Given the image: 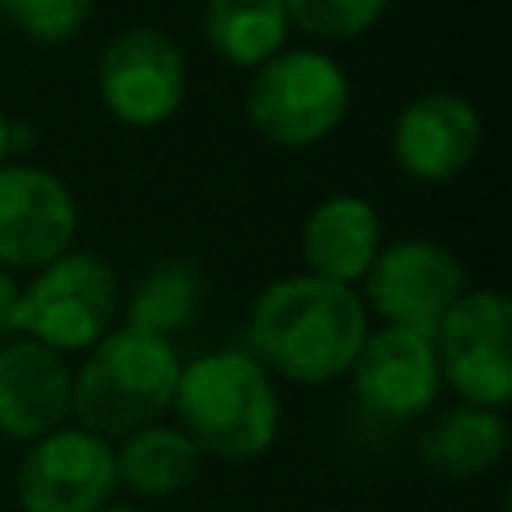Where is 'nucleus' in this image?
<instances>
[{
  "label": "nucleus",
  "mask_w": 512,
  "mask_h": 512,
  "mask_svg": "<svg viewBox=\"0 0 512 512\" xmlns=\"http://www.w3.org/2000/svg\"><path fill=\"white\" fill-rule=\"evenodd\" d=\"M172 408L200 452L236 464L264 456L280 432L272 372L248 352H208L180 368Z\"/></svg>",
  "instance_id": "f03ea898"
},
{
  "label": "nucleus",
  "mask_w": 512,
  "mask_h": 512,
  "mask_svg": "<svg viewBox=\"0 0 512 512\" xmlns=\"http://www.w3.org/2000/svg\"><path fill=\"white\" fill-rule=\"evenodd\" d=\"M392 0H284L288 20L320 40H348L380 24Z\"/></svg>",
  "instance_id": "6ab92c4d"
},
{
  "label": "nucleus",
  "mask_w": 512,
  "mask_h": 512,
  "mask_svg": "<svg viewBox=\"0 0 512 512\" xmlns=\"http://www.w3.org/2000/svg\"><path fill=\"white\" fill-rule=\"evenodd\" d=\"M300 252L312 276L352 284L364 280L368 264L380 252V216L360 196H328L320 200L300 232Z\"/></svg>",
  "instance_id": "4468645a"
},
{
  "label": "nucleus",
  "mask_w": 512,
  "mask_h": 512,
  "mask_svg": "<svg viewBox=\"0 0 512 512\" xmlns=\"http://www.w3.org/2000/svg\"><path fill=\"white\" fill-rule=\"evenodd\" d=\"M180 360L168 336H152L140 328L104 332L84 356L80 372H72V412L84 432L104 440L128 436L144 424H156L172 404Z\"/></svg>",
  "instance_id": "7ed1b4c3"
},
{
  "label": "nucleus",
  "mask_w": 512,
  "mask_h": 512,
  "mask_svg": "<svg viewBox=\"0 0 512 512\" xmlns=\"http://www.w3.org/2000/svg\"><path fill=\"white\" fill-rule=\"evenodd\" d=\"M440 380L464 404L504 408L512 396V304L496 288L460 292L432 332Z\"/></svg>",
  "instance_id": "423d86ee"
},
{
  "label": "nucleus",
  "mask_w": 512,
  "mask_h": 512,
  "mask_svg": "<svg viewBox=\"0 0 512 512\" xmlns=\"http://www.w3.org/2000/svg\"><path fill=\"white\" fill-rule=\"evenodd\" d=\"M120 312V280L92 252H64L36 268V280L16 296L12 328L56 352L92 348Z\"/></svg>",
  "instance_id": "39448f33"
},
{
  "label": "nucleus",
  "mask_w": 512,
  "mask_h": 512,
  "mask_svg": "<svg viewBox=\"0 0 512 512\" xmlns=\"http://www.w3.org/2000/svg\"><path fill=\"white\" fill-rule=\"evenodd\" d=\"M284 0H208L204 40L232 68H260L288 44Z\"/></svg>",
  "instance_id": "dca6fc26"
},
{
  "label": "nucleus",
  "mask_w": 512,
  "mask_h": 512,
  "mask_svg": "<svg viewBox=\"0 0 512 512\" xmlns=\"http://www.w3.org/2000/svg\"><path fill=\"white\" fill-rule=\"evenodd\" d=\"M72 416V368L64 352L16 336L0 348V432L8 440H40Z\"/></svg>",
  "instance_id": "ddd939ff"
},
{
  "label": "nucleus",
  "mask_w": 512,
  "mask_h": 512,
  "mask_svg": "<svg viewBox=\"0 0 512 512\" xmlns=\"http://www.w3.org/2000/svg\"><path fill=\"white\" fill-rule=\"evenodd\" d=\"M68 184L32 164H0V268H44L76 236Z\"/></svg>",
  "instance_id": "9d476101"
},
{
  "label": "nucleus",
  "mask_w": 512,
  "mask_h": 512,
  "mask_svg": "<svg viewBox=\"0 0 512 512\" xmlns=\"http://www.w3.org/2000/svg\"><path fill=\"white\" fill-rule=\"evenodd\" d=\"M0 16L40 44H64L88 24L92 0H0Z\"/></svg>",
  "instance_id": "aec40b11"
},
{
  "label": "nucleus",
  "mask_w": 512,
  "mask_h": 512,
  "mask_svg": "<svg viewBox=\"0 0 512 512\" xmlns=\"http://www.w3.org/2000/svg\"><path fill=\"white\" fill-rule=\"evenodd\" d=\"M248 336L268 372L296 384H324L352 368L368 336V308L352 284L312 272L280 276L256 296Z\"/></svg>",
  "instance_id": "f257e3e1"
},
{
  "label": "nucleus",
  "mask_w": 512,
  "mask_h": 512,
  "mask_svg": "<svg viewBox=\"0 0 512 512\" xmlns=\"http://www.w3.org/2000/svg\"><path fill=\"white\" fill-rule=\"evenodd\" d=\"M464 292L460 260L432 240H396L380 244L376 260L364 272L368 304L396 328L432 336L440 316Z\"/></svg>",
  "instance_id": "1a4fd4ad"
},
{
  "label": "nucleus",
  "mask_w": 512,
  "mask_h": 512,
  "mask_svg": "<svg viewBox=\"0 0 512 512\" xmlns=\"http://www.w3.org/2000/svg\"><path fill=\"white\" fill-rule=\"evenodd\" d=\"M204 300V276L188 260H164L156 264L128 300V328L168 336L184 328Z\"/></svg>",
  "instance_id": "a211bd4d"
},
{
  "label": "nucleus",
  "mask_w": 512,
  "mask_h": 512,
  "mask_svg": "<svg viewBox=\"0 0 512 512\" xmlns=\"http://www.w3.org/2000/svg\"><path fill=\"white\" fill-rule=\"evenodd\" d=\"M348 372H352L360 404L372 416L396 420V424L424 416L436 404L440 384H444L432 336H420L396 324L368 332Z\"/></svg>",
  "instance_id": "9b49d317"
},
{
  "label": "nucleus",
  "mask_w": 512,
  "mask_h": 512,
  "mask_svg": "<svg viewBox=\"0 0 512 512\" xmlns=\"http://www.w3.org/2000/svg\"><path fill=\"white\" fill-rule=\"evenodd\" d=\"M348 76L316 48H280L248 84V124L280 148H308L332 136L348 116Z\"/></svg>",
  "instance_id": "20e7f679"
},
{
  "label": "nucleus",
  "mask_w": 512,
  "mask_h": 512,
  "mask_svg": "<svg viewBox=\"0 0 512 512\" xmlns=\"http://www.w3.org/2000/svg\"><path fill=\"white\" fill-rule=\"evenodd\" d=\"M16 296H20L16 280L8 276V268H0V336L16 332V328H12V316H16Z\"/></svg>",
  "instance_id": "412c9836"
},
{
  "label": "nucleus",
  "mask_w": 512,
  "mask_h": 512,
  "mask_svg": "<svg viewBox=\"0 0 512 512\" xmlns=\"http://www.w3.org/2000/svg\"><path fill=\"white\" fill-rule=\"evenodd\" d=\"M484 140L480 112L456 92H428L400 108L392 124L396 168L424 184H444L460 176Z\"/></svg>",
  "instance_id": "f8f14e48"
},
{
  "label": "nucleus",
  "mask_w": 512,
  "mask_h": 512,
  "mask_svg": "<svg viewBox=\"0 0 512 512\" xmlns=\"http://www.w3.org/2000/svg\"><path fill=\"white\" fill-rule=\"evenodd\" d=\"M104 108L128 128H156L172 120L188 92V68L176 40L160 28L116 32L96 64Z\"/></svg>",
  "instance_id": "0eeeda50"
},
{
  "label": "nucleus",
  "mask_w": 512,
  "mask_h": 512,
  "mask_svg": "<svg viewBox=\"0 0 512 512\" xmlns=\"http://www.w3.org/2000/svg\"><path fill=\"white\" fill-rule=\"evenodd\" d=\"M112 492V444L84 428H56L32 440L16 468V500L24 512H100Z\"/></svg>",
  "instance_id": "6e6552de"
},
{
  "label": "nucleus",
  "mask_w": 512,
  "mask_h": 512,
  "mask_svg": "<svg viewBox=\"0 0 512 512\" xmlns=\"http://www.w3.org/2000/svg\"><path fill=\"white\" fill-rule=\"evenodd\" d=\"M508 448V420L500 408L460 404L440 412L420 436V460L440 480H476Z\"/></svg>",
  "instance_id": "2eb2a0df"
},
{
  "label": "nucleus",
  "mask_w": 512,
  "mask_h": 512,
  "mask_svg": "<svg viewBox=\"0 0 512 512\" xmlns=\"http://www.w3.org/2000/svg\"><path fill=\"white\" fill-rule=\"evenodd\" d=\"M100 512H136V508H100Z\"/></svg>",
  "instance_id": "5701e85b"
},
{
  "label": "nucleus",
  "mask_w": 512,
  "mask_h": 512,
  "mask_svg": "<svg viewBox=\"0 0 512 512\" xmlns=\"http://www.w3.org/2000/svg\"><path fill=\"white\" fill-rule=\"evenodd\" d=\"M116 456V484L136 496H172L192 484L200 468V448L168 424H144L124 436Z\"/></svg>",
  "instance_id": "f3484780"
},
{
  "label": "nucleus",
  "mask_w": 512,
  "mask_h": 512,
  "mask_svg": "<svg viewBox=\"0 0 512 512\" xmlns=\"http://www.w3.org/2000/svg\"><path fill=\"white\" fill-rule=\"evenodd\" d=\"M8 124H12V120H8V116H4V108H0V164H4V160H8V152H12V148H8Z\"/></svg>",
  "instance_id": "4be33fe9"
}]
</instances>
